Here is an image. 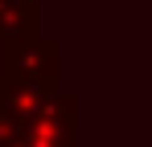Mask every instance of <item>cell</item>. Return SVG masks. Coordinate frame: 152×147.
I'll list each match as a JSON object with an SVG mask.
<instances>
[{"instance_id":"cell-1","label":"cell","mask_w":152,"mask_h":147,"mask_svg":"<svg viewBox=\"0 0 152 147\" xmlns=\"http://www.w3.org/2000/svg\"><path fill=\"white\" fill-rule=\"evenodd\" d=\"M0 147H74V98L58 90L37 115H0Z\"/></svg>"},{"instance_id":"cell-2","label":"cell","mask_w":152,"mask_h":147,"mask_svg":"<svg viewBox=\"0 0 152 147\" xmlns=\"http://www.w3.org/2000/svg\"><path fill=\"white\" fill-rule=\"evenodd\" d=\"M0 74L4 78H58V41L41 33L0 41Z\"/></svg>"},{"instance_id":"cell-3","label":"cell","mask_w":152,"mask_h":147,"mask_svg":"<svg viewBox=\"0 0 152 147\" xmlns=\"http://www.w3.org/2000/svg\"><path fill=\"white\" fill-rule=\"evenodd\" d=\"M58 90H62L58 78H4L0 74V115L4 119L37 115Z\"/></svg>"},{"instance_id":"cell-4","label":"cell","mask_w":152,"mask_h":147,"mask_svg":"<svg viewBox=\"0 0 152 147\" xmlns=\"http://www.w3.org/2000/svg\"><path fill=\"white\" fill-rule=\"evenodd\" d=\"M37 0H0V41L8 37H29L37 33Z\"/></svg>"}]
</instances>
